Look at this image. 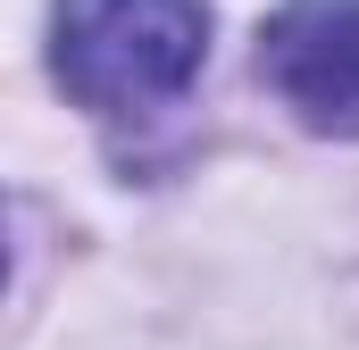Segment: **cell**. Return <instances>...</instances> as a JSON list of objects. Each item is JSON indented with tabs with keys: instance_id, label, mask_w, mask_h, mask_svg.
<instances>
[{
	"instance_id": "cell-1",
	"label": "cell",
	"mask_w": 359,
	"mask_h": 350,
	"mask_svg": "<svg viewBox=\"0 0 359 350\" xmlns=\"http://www.w3.org/2000/svg\"><path fill=\"white\" fill-rule=\"evenodd\" d=\"M209 59V0H59L50 67L92 117L168 108Z\"/></svg>"
},
{
	"instance_id": "cell-2",
	"label": "cell",
	"mask_w": 359,
	"mask_h": 350,
	"mask_svg": "<svg viewBox=\"0 0 359 350\" xmlns=\"http://www.w3.org/2000/svg\"><path fill=\"white\" fill-rule=\"evenodd\" d=\"M259 76L309 134L359 142V0H284L259 25Z\"/></svg>"
}]
</instances>
